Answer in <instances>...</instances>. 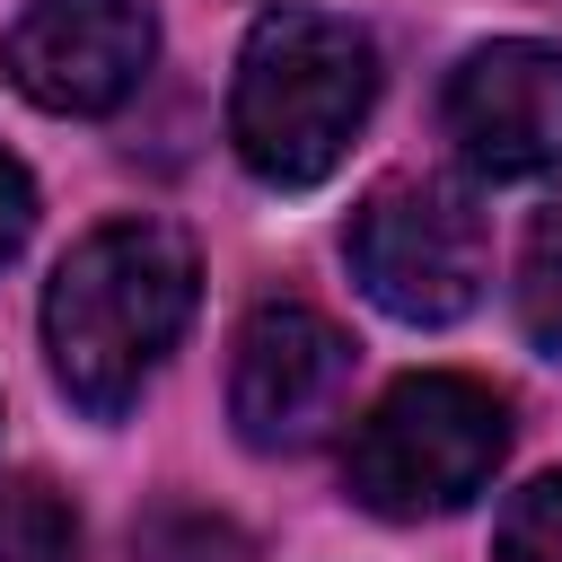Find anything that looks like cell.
<instances>
[{
  "label": "cell",
  "instance_id": "obj_1",
  "mask_svg": "<svg viewBox=\"0 0 562 562\" xmlns=\"http://www.w3.org/2000/svg\"><path fill=\"white\" fill-rule=\"evenodd\" d=\"M193 246L167 220H105L88 228L53 290H44V351L70 404L88 413H123L140 395V378L176 351L184 316H193Z\"/></svg>",
  "mask_w": 562,
  "mask_h": 562
},
{
  "label": "cell",
  "instance_id": "obj_2",
  "mask_svg": "<svg viewBox=\"0 0 562 562\" xmlns=\"http://www.w3.org/2000/svg\"><path fill=\"white\" fill-rule=\"evenodd\" d=\"M378 105V44L334 9H263L237 79H228V140L263 184H316L342 167Z\"/></svg>",
  "mask_w": 562,
  "mask_h": 562
},
{
  "label": "cell",
  "instance_id": "obj_3",
  "mask_svg": "<svg viewBox=\"0 0 562 562\" xmlns=\"http://www.w3.org/2000/svg\"><path fill=\"white\" fill-rule=\"evenodd\" d=\"M501 457H509V404L483 378L422 369L369 404V422L351 430L342 483L378 518H448L501 474Z\"/></svg>",
  "mask_w": 562,
  "mask_h": 562
},
{
  "label": "cell",
  "instance_id": "obj_4",
  "mask_svg": "<svg viewBox=\"0 0 562 562\" xmlns=\"http://www.w3.org/2000/svg\"><path fill=\"white\" fill-rule=\"evenodd\" d=\"M351 281L404 325H457L492 281V228L448 176H386L342 228Z\"/></svg>",
  "mask_w": 562,
  "mask_h": 562
},
{
  "label": "cell",
  "instance_id": "obj_5",
  "mask_svg": "<svg viewBox=\"0 0 562 562\" xmlns=\"http://www.w3.org/2000/svg\"><path fill=\"white\" fill-rule=\"evenodd\" d=\"M351 369H360V351H351V334L334 316H316L299 299L255 307L237 325V360H228V422H237V439L246 448H281V457L334 439V422L351 404Z\"/></svg>",
  "mask_w": 562,
  "mask_h": 562
},
{
  "label": "cell",
  "instance_id": "obj_6",
  "mask_svg": "<svg viewBox=\"0 0 562 562\" xmlns=\"http://www.w3.org/2000/svg\"><path fill=\"white\" fill-rule=\"evenodd\" d=\"M149 53H158L149 0H35L9 26L0 70L44 114H114L140 88Z\"/></svg>",
  "mask_w": 562,
  "mask_h": 562
},
{
  "label": "cell",
  "instance_id": "obj_7",
  "mask_svg": "<svg viewBox=\"0 0 562 562\" xmlns=\"http://www.w3.org/2000/svg\"><path fill=\"white\" fill-rule=\"evenodd\" d=\"M448 140L483 176H544L562 167V44L544 35H501L474 44L448 70Z\"/></svg>",
  "mask_w": 562,
  "mask_h": 562
},
{
  "label": "cell",
  "instance_id": "obj_8",
  "mask_svg": "<svg viewBox=\"0 0 562 562\" xmlns=\"http://www.w3.org/2000/svg\"><path fill=\"white\" fill-rule=\"evenodd\" d=\"M0 562H79V518L53 483L35 474L0 483Z\"/></svg>",
  "mask_w": 562,
  "mask_h": 562
},
{
  "label": "cell",
  "instance_id": "obj_9",
  "mask_svg": "<svg viewBox=\"0 0 562 562\" xmlns=\"http://www.w3.org/2000/svg\"><path fill=\"white\" fill-rule=\"evenodd\" d=\"M518 325L536 351L562 360V202H544L527 220V246H518Z\"/></svg>",
  "mask_w": 562,
  "mask_h": 562
},
{
  "label": "cell",
  "instance_id": "obj_10",
  "mask_svg": "<svg viewBox=\"0 0 562 562\" xmlns=\"http://www.w3.org/2000/svg\"><path fill=\"white\" fill-rule=\"evenodd\" d=\"M132 562H255L246 527H228L220 509H149L132 527Z\"/></svg>",
  "mask_w": 562,
  "mask_h": 562
},
{
  "label": "cell",
  "instance_id": "obj_11",
  "mask_svg": "<svg viewBox=\"0 0 562 562\" xmlns=\"http://www.w3.org/2000/svg\"><path fill=\"white\" fill-rule=\"evenodd\" d=\"M492 553H501V562H562V465L509 492Z\"/></svg>",
  "mask_w": 562,
  "mask_h": 562
},
{
  "label": "cell",
  "instance_id": "obj_12",
  "mask_svg": "<svg viewBox=\"0 0 562 562\" xmlns=\"http://www.w3.org/2000/svg\"><path fill=\"white\" fill-rule=\"evenodd\" d=\"M26 228H35V176L0 149V263L26 246Z\"/></svg>",
  "mask_w": 562,
  "mask_h": 562
}]
</instances>
